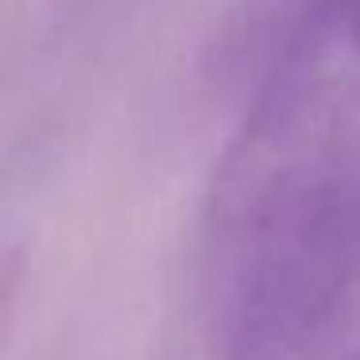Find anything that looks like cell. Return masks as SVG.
Masks as SVG:
<instances>
[{"label":"cell","mask_w":360,"mask_h":360,"mask_svg":"<svg viewBox=\"0 0 360 360\" xmlns=\"http://www.w3.org/2000/svg\"><path fill=\"white\" fill-rule=\"evenodd\" d=\"M213 360H314L360 310V39L306 0L198 221Z\"/></svg>","instance_id":"obj_1"},{"label":"cell","mask_w":360,"mask_h":360,"mask_svg":"<svg viewBox=\"0 0 360 360\" xmlns=\"http://www.w3.org/2000/svg\"><path fill=\"white\" fill-rule=\"evenodd\" d=\"M326 4H329V12L360 39V0H326Z\"/></svg>","instance_id":"obj_2"},{"label":"cell","mask_w":360,"mask_h":360,"mask_svg":"<svg viewBox=\"0 0 360 360\" xmlns=\"http://www.w3.org/2000/svg\"><path fill=\"white\" fill-rule=\"evenodd\" d=\"M341 360H360V341H356V345H349V349L341 352Z\"/></svg>","instance_id":"obj_3"}]
</instances>
